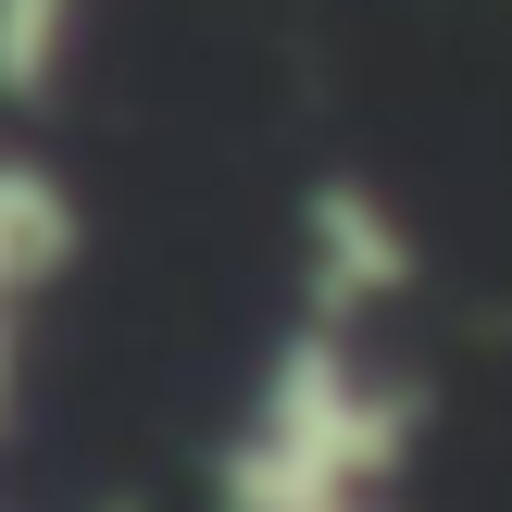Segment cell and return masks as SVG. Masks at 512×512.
<instances>
[{
    "mask_svg": "<svg viewBox=\"0 0 512 512\" xmlns=\"http://www.w3.org/2000/svg\"><path fill=\"white\" fill-rule=\"evenodd\" d=\"M438 388L388 313L288 300L200 463V512H425Z\"/></svg>",
    "mask_w": 512,
    "mask_h": 512,
    "instance_id": "obj_1",
    "label": "cell"
},
{
    "mask_svg": "<svg viewBox=\"0 0 512 512\" xmlns=\"http://www.w3.org/2000/svg\"><path fill=\"white\" fill-rule=\"evenodd\" d=\"M88 263V200L25 125H0V450L25 438V388H38V313Z\"/></svg>",
    "mask_w": 512,
    "mask_h": 512,
    "instance_id": "obj_2",
    "label": "cell"
},
{
    "mask_svg": "<svg viewBox=\"0 0 512 512\" xmlns=\"http://www.w3.org/2000/svg\"><path fill=\"white\" fill-rule=\"evenodd\" d=\"M100 50V0H0V125L38 138Z\"/></svg>",
    "mask_w": 512,
    "mask_h": 512,
    "instance_id": "obj_3",
    "label": "cell"
}]
</instances>
